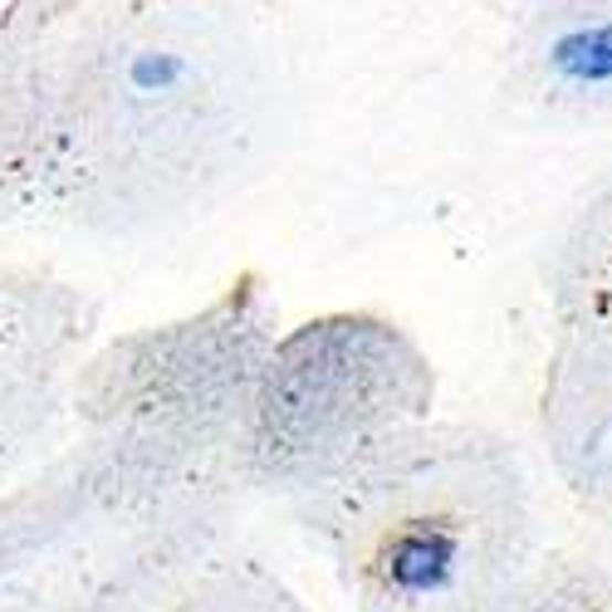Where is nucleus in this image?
<instances>
[{"instance_id":"obj_4","label":"nucleus","mask_w":612,"mask_h":612,"mask_svg":"<svg viewBox=\"0 0 612 612\" xmlns=\"http://www.w3.org/2000/svg\"><path fill=\"white\" fill-rule=\"evenodd\" d=\"M553 64L573 78H608L612 74V30H593V35L563 40L559 54H553Z\"/></svg>"},{"instance_id":"obj_3","label":"nucleus","mask_w":612,"mask_h":612,"mask_svg":"<svg viewBox=\"0 0 612 612\" xmlns=\"http://www.w3.org/2000/svg\"><path fill=\"white\" fill-rule=\"evenodd\" d=\"M74 344L70 304L40 279L0 275V466L25 446L54 402L64 348Z\"/></svg>"},{"instance_id":"obj_1","label":"nucleus","mask_w":612,"mask_h":612,"mask_svg":"<svg viewBox=\"0 0 612 612\" xmlns=\"http://www.w3.org/2000/svg\"><path fill=\"white\" fill-rule=\"evenodd\" d=\"M251 98V50L225 15L113 10L40 98V172L74 217H157L241 157Z\"/></svg>"},{"instance_id":"obj_2","label":"nucleus","mask_w":612,"mask_h":612,"mask_svg":"<svg viewBox=\"0 0 612 612\" xmlns=\"http://www.w3.org/2000/svg\"><path fill=\"white\" fill-rule=\"evenodd\" d=\"M334 544L362 612H446L471 573L466 515L382 471L348 481Z\"/></svg>"}]
</instances>
